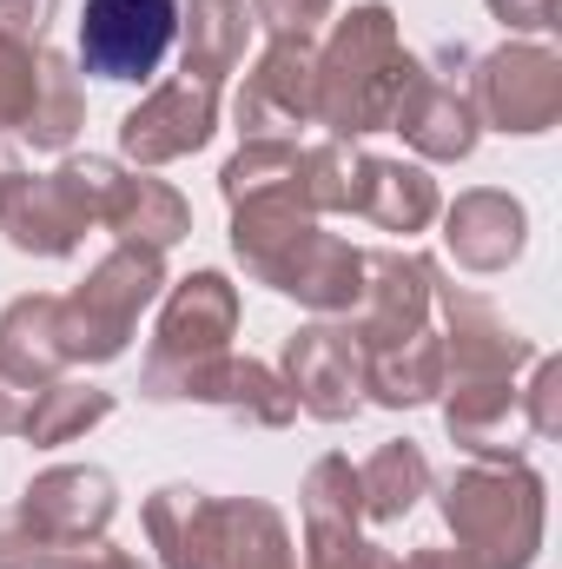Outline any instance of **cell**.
<instances>
[{"instance_id":"1","label":"cell","mask_w":562,"mask_h":569,"mask_svg":"<svg viewBox=\"0 0 562 569\" xmlns=\"http://www.w3.org/2000/svg\"><path fill=\"white\" fill-rule=\"evenodd\" d=\"M418 73L423 60L404 47L398 13L384 0H358L331 20V40L318 47V127H331V140L391 133V113Z\"/></svg>"},{"instance_id":"2","label":"cell","mask_w":562,"mask_h":569,"mask_svg":"<svg viewBox=\"0 0 562 569\" xmlns=\"http://www.w3.org/2000/svg\"><path fill=\"white\" fill-rule=\"evenodd\" d=\"M443 530L476 569H536L550 530V490L523 457H470L436 483Z\"/></svg>"},{"instance_id":"3","label":"cell","mask_w":562,"mask_h":569,"mask_svg":"<svg viewBox=\"0 0 562 569\" xmlns=\"http://www.w3.org/2000/svg\"><path fill=\"white\" fill-rule=\"evenodd\" d=\"M165 252L113 246L87 279L60 298V351L67 365H113L127 358L140 318L165 298Z\"/></svg>"},{"instance_id":"4","label":"cell","mask_w":562,"mask_h":569,"mask_svg":"<svg viewBox=\"0 0 562 569\" xmlns=\"http://www.w3.org/2000/svg\"><path fill=\"white\" fill-rule=\"evenodd\" d=\"M140 398L152 405H212V411H232L259 430H284L298 418L291 391L272 365L259 358H239V351H219V358H199V365H140Z\"/></svg>"},{"instance_id":"5","label":"cell","mask_w":562,"mask_h":569,"mask_svg":"<svg viewBox=\"0 0 562 569\" xmlns=\"http://www.w3.org/2000/svg\"><path fill=\"white\" fill-rule=\"evenodd\" d=\"M470 107L483 127L510 133V140H536L562 120V60L543 40H503L496 53L476 60V87Z\"/></svg>"},{"instance_id":"6","label":"cell","mask_w":562,"mask_h":569,"mask_svg":"<svg viewBox=\"0 0 562 569\" xmlns=\"http://www.w3.org/2000/svg\"><path fill=\"white\" fill-rule=\"evenodd\" d=\"M279 378H284V391H291V405L304 418H318V425H351L364 411V345L338 318L298 325L284 338Z\"/></svg>"},{"instance_id":"7","label":"cell","mask_w":562,"mask_h":569,"mask_svg":"<svg viewBox=\"0 0 562 569\" xmlns=\"http://www.w3.org/2000/svg\"><path fill=\"white\" fill-rule=\"evenodd\" d=\"M179 40V0H87L80 7V67L100 80H152Z\"/></svg>"},{"instance_id":"8","label":"cell","mask_w":562,"mask_h":569,"mask_svg":"<svg viewBox=\"0 0 562 569\" xmlns=\"http://www.w3.org/2000/svg\"><path fill=\"white\" fill-rule=\"evenodd\" d=\"M436 318H443V385H483V378H516L536 365V338H523L490 298L443 284L436 272Z\"/></svg>"},{"instance_id":"9","label":"cell","mask_w":562,"mask_h":569,"mask_svg":"<svg viewBox=\"0 0 562 569\" xmlns=\"http://www.w3.org/2000/svg\"><path fill=\"white\" fill-rule=\"evenodd\" d=\"M239 140H284L298 146V127H318V53L298 40H272L232 100Z\"/></svg>"},{"instance_id":"10","label":"cell","mask_w":562,"mask_h":569,"mask_svg":"<svg viewBox=\"0 0 562 569\" xmlns=\"http://www.w3.org/2000/svg\"><path fill=\"white\" fill-rule=\"evenodd\" d=\"M93 226V206L73 179V159H60L53 172H13L0 192V232L13 252L27 259H67Z\"/></svg>"},{"instance_id":"11","label":"cell","mask_w":562,"mask_h":569,"mask_svg":"<svg viewBox=\"0 0 562 569\" xmlns=\"http://www.w3.org/2000/svg\"><path fill=\"white\" fill-rule=\"evenodd\" d=\"M430 318H436V266L411 246L364 252V291L351 311V338L364 351H378V345H398L411 331H430Z\"/></svg>"},{"instance_id":"12","label":"cell","mask_w":562,"mask_h":569,"mask_svg":"<svg viewBox=\"0 0 562 569\" xmlns=\"http://www.w3.org/2000/svg\"><path fill=\"white\" fill-rule=\"evenodd\" d=\"M40 543L53 550H73V543H100L107 523L120 517V483L100 470V463H53L40 470L27 490H20V510H13Z\"/></svg>"},{"instance_id":"13","label":"cell","mask_w":562,"mask_h":569,"mask_svg":"<svg viewBox=\"0 0 562 569\" xmlns=\"http://www.w3.org/2000/svg\"><path fill=\"white\" fill-rule=\"evenodd\" d=\"M232 338H239V284L225 272H192L159 298L145 365H199L232 351Z\"/></svg>"},{"instance_id":"14","label":"cell","mask_w":562,"mask_h":569,"mask_svg":"<svg viewBox=\"0 0 562 569\" xmlns=\"http://www.w3.org/2000/svg\"><path fill=\"white\" fill-rule=\"evenodd\" d=\"M212 133H219V87L179 73V80H159L140 107H127L120 152L133 166H172V159L199 152Z\"/></svg>"},{"instance_id":"15","label":"cell","mask_w":562,"mask_h":569,"mask_svg":"<svg viewBox=\"0 0 562 569\" xmlns=\"http://www.w3.org/2000/svg\"><path fill=\"white\" fill-rule=\"evenodd\" d=\"M530 246V212L516 192H496V186H470L443 206V252L463 266V272H510Z\"/></svg>"},{"instance_id":"16","label":"cell","mask_w":562,"mask_h":569,"mask_svg":"<svg viewBox=\"0 0 562 569\" xmlns=\"http://www.w3.org/2000/svg\"><path fill=\"white\" fill-rule=\"evenodd\" d=\"M391 133H404V146L418 159H430V166H456V159L476 152L483 120H476V107H470V93L456 80H443V73L423 67L418 80H411V93L398 100V113H391Z\"/></svg>"},{"instance_id":"17","label":"cell","mask_w":562,"mask_h":569,"mask_svg":"<svg viewBox=\"0 0 562 569\" xmlns=\"http://www.w3.org/2000/svg\"><path fill=\"white\" fill-rule=\"evenodd\" d=\"M265 284H272L279 298H298V305L318 311V318H344V311H358V291H364V252H358L351 239L311 226V232L284 252V266Z\"/></svg>"},{"instance_id":"18","label":"cell","mask_w":562,"mask_h":569,"mask_svg":"<svg viewBox=\"0 0 562 569\" xmlns=\"http://www.w3.org/2000/svg\"><path fill=\"white\" fill-rule=\"evenodd\" d=\"M443 430L470 457H523V385L516 378H483V385H443Z\"/></svg>"},{"instance_id":"19","label":"cell","mask_w":562,"mask_h":569,"mask_svg":"<svg viewBox=\"0 0 562 569\" xmlns=\"http://www.w3.org/2000/svg\"><path fill=\"white\" fill-rule=\"evenodd\" d=\"M145 543L159 569H212V543H219V497L199 483H159L140 510Z\"/></svg>"},{"instance_id":"20","label":"cell","mask_w":562,"mask_h":569,"mask_svg":"<svg viewBox=\"0 0 562 569\" xmlns=\"http://www.w3.org/2000/svg\"><path fill=\"white\" fill-rule=\"evenodd\" d=\"M311 226H318V212L304 206V192H298V186L252 192V199H239V206H232V252H239V266H245L252 279L265 284L284 266V252H291Z\"/></svg>"},{"instance_id":"21","label":"cell","mask_w":562,"mask_h":569,"mask_svg":"<svg viewBox=\"0 0 562 569\" xmlns=\"http://www.w3.org/2000/svg\"><path fill=\"white\" fill-rule=\"evenodd\" d=\"M252 40V7L245 0H185L179 7V73L225 87L245 60Z\"/></svg>"},{"instance_id":"22","label":"cell","mask_w":562,"mask_h":569,"mask_svg":"<svg viewBox=\"0 0 562 569\" xmlns=\"http://www.w3.org/2000/svg\"><path fill=\"white\" fill-rule=\"evenodd\" d=\"M436 398H443V338H436V325L364 351V405L418 411V405H436Z\"/></svg>"},{"instance_id":"23","label":"cell","mask_w":562,"mask_h":569,"mask_svg":"<svg viewBox=\"0 0 562 569\" xmlns=\"http://www.w3.org/2000/svg\"><path fill=\"white\" fill-rule=\"evenodd\" d=\"M120 246H140V252H172L179 239H192V206L165 186V179H145V172H120L113 186V206L100 219Z\"/></svg>"},{"instance_id":"24","label":"cell","mask_w":562,"mask_h":569,"mask_svg":"<svg viewBox=\"0 0 562 569\" xmlns=\"http://www.w3.org/2000/svg\"><path fill=\"white\" fill-rule=\"evenodd\" d=\"M436 212H443V199H436V179L423 172L418 159H378V152H371V166H364V199H358V219H371L378 232H398V239L411 246V239H418Z\"/></svg>"},{"instance_id":"25","label":"cell","mask_w":562,"mask_h":569,"mask_svg":"<svg viewBox=\"0 0 562 569\" xmlns=\"http://www.w3.org/2000/svg\"><path fill=\"white\" fill-rule=\"evenodd\" d=\"M212 569H298L291 523H284L265 497H219Z\"/></svg>"},{"instance_id":"26","label":"cell","mask_w":562,"mask_h":569,"mask_svg":"<svg viewBox=\"0 0 562 569\" xmlns=\"http://www.w3.org/2000/svg\"><path fill=\"white\" fill-rule=\"evenodd\" d=\"M0 365L20 378V385H53L67 371V351H60V298L47 291H27L0 311Z\"/></svg>"},{"instance_id":"27","label":"cell","mask_w":562,"mask_h":569,"mask_svg":"<svg viewBox=\"0 0 562 569\" xmlns=\"http://www.w3.org/2000/svg\"><path fill=\"white\" fill-rule=\"evenodd\" d=\"M423 497H430V457H423V443L391 437V443H378V450L364 457V470H358V503H364L371 523H404Z\"/></svg>"},{"instance_id":"28","label":"cell","mask_w":562,"mask_h":569,"mask_svg":"<svg viewBox=\"0 0 562 569\" xmlns=\"http://www.w3.org/2000/svg\"><path fill=\"white\" fill-rule=\"evenodd\" d=\"M87 127V87H80V60L73 53H53L40 47V93H33V113L20 127V140L33 152H67Z\"/></svg>"},{"instance_id":"29","label":"cell","mask_w":562,"mask_h":569,"mask_svg":"<svg viewBox=\"0 0 562 569\" xmlns=\"http://www.w3.org/2000/svg\"><path fill=\"white\" fill-rule=\"evenodd\" d=\"M107 418H113V391L80 385V378H53V385L33 391V411H27L20 437H27L33 450H60V443L87 437V430L107 425Z\"/></svg>"},{"instance_id":"30","label":"cell","mask_w":562,"mask_h":569,"mask_svg":"<svg viewBox=\"0 0 562 569\" xmlns=\"http://www.w3.org/2000/svg\"><path fill=\"white\" fill-rule=\"evenodd\" d=\"M364 166H371V152L358 140H324V146H304L298 152V192H304V206L324 219V212H358V199H364Z\"/></svg>"},{"instance_id":"31","label":"cell","mask_w":562,"mask_h":569,"mask_svg":"<svg viewBox=\"0 0 562 569\" xmlns=\"http://www.w3.org/2000/svg\"><path fill=\"white\" fill-rule=\"evenodd\" d=\"M298 510H304V530H358L364 523V503H358V470L351 457H318L298 483Z\"/></svg>"},{"instance_id":"32","label":"cell","mask_w":562,"mask_h":569,"mask_svg":"<svg viewBox=\"0 0 562 569\" xmlns=\"http://www.w3.org/2000/svg\"><path fill=\"white\" fill-rule=\"evenodd\" d=\"M40 93V47L0 40V133H20Z\"/></svg>"},{"instance_id":"33","label":"cell","mask_w":562,"mask_h":569,"mask_svg":"<svg viewBox=\"0 0 562 569\" xmlns=\"http://www.w3.org/2000/svg\"><path fill=\"white\" fill-rule=\"evenodd\" d=\"M304 569H404V557L358 530H304Z\"/></svg>"},{"instance_id":"34","label":"cell","mask_w":562,"mask_h":569,"mask_svg":"<svg viewBox=\"0 0 562 569\" xmlns=\"http://www.w3.org/2000/svg\"><path fill=\"white\" fill-rule=\"evenodd\" d=\"M331 20V0H252V27H265L272 40H298L311 47Z\"/></svg>"},{"instance_id":"35","label":"cell","mask_w":562,"mask_h":569,"mask_svg":"<svg viewBox=\"0 0 562 569\" xmlns=\"http://www.w3.org/2000/svg\"><path fill=\"white\" fill-rule=\"evenodd\" d=\"M523 418H530V437H562V358H536L523 385Z\"/></svg>"},{"instance_id":"36","label":"cell","mask_w":562,"mask_h":569,"mask_svg":"<svg viewBox=\"0 0 562 569\" xmlns=\"http://www.w3.org/2000/svg\"><path fill=\"white\" fill-rule=\"evenodd\" d=\"M60 0H0V40H20V47H47V27H53Z\"/></svg>"},{"instance_id":"37","label":"cell","mask_w":562,"mask_h":569,"mask_svg":"<svg viewBox=\"0 0 562 569\" xmlns=\"http://www.w3.org/2000/svg\"><path fill=\"white\" fill-rule=\"evenodd\" d=\"M53 543H40L20 517H0V569H53Z\"/></svg>"},{"instance_id":"38","label":"cell","mask_w":562,"mask_h":569,"mask_svg":"<svg viewBox=\"0 0 562 569\" xmlns=\"http://www.w3.org/2000/svg\"><path fill=\"white\" fill-rule=\"evenodd\" d=\"M510 33H556V0H483Z\"/></svg>"},{"instance_id":"39","label":"cell","mask_w":562,"mask_h":569,"mask_svg":"<svg viewBox=\"0 0 562 569\" xmlns=\"http://www.w3.org/2000/svg\"><path fill=\"white\" fill-rule=\"evenodd\" d=\"M53 569H140V557H127L120 543H73V550H60L53 557Z\"/></svg>"},{"instance_id":"40","label":"cell","mask_w":562,"mask_h":569,"mask_svg":"<svg viewBox=\"0 0 562 569\" xmlns=\"http://www.w3.org/2000/svg\"><path fill=\"white\" fill-rule=\"evenodd\" d=\"M27 411H33V385H20V378L0 365V437H20Z\"/></svg>"},{"instance_id":"41","label":"cell","mask_w":562,"mask_h":569,"mask_svg":"<svg viewBox=\"0 0 562 569\" xmlns=\"http://www.w3.org/2000/svg\"><path fill=\"white\" fill-rule=\"evenodd\" d=\"M404 569H476V563H470L463 550H411Z\"/></svg>"},{"instance_id":"42","label":"cell","mask_w":562,"mask_h":569,"mask_svg":"<svg viewBox=\"0 0 562 569\" xmlns=\"http://www.w3.org/2000/svg\"><path fill=\"white\" fill-rule=\"evenodd\" d=\"M13 172H20V159H13V152L0 146V192H7V179H13Z\"/></svg>"}]
</instances>
